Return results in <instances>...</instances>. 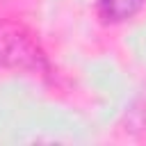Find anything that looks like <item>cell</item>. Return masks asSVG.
I'll return each mask as SVG.
<instances>
[{"instance_id": "1", "label": "cell", "mask_w": 146, "mask_h": 146, "mask_svg": "<svg viewBox=\"0 0 146 146\" xmlns=\"http://www.w3.org/2000/svg\"><path fill=\"white\" fill-rule=\"evenodd\" d=\"M144 0H100V14L105 21H125L139 11Z\"/></svg>"}]
</instances>
